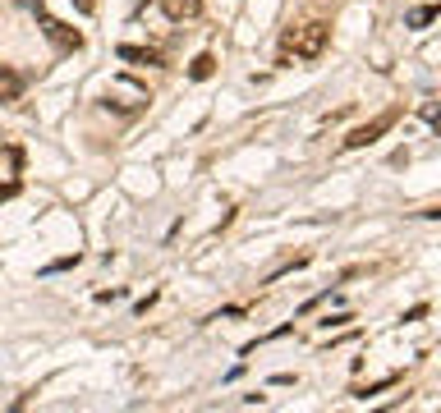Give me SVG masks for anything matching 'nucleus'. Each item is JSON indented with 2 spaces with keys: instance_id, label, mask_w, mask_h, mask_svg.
Masks as SVG:
<instances>
[{
  "instance_id": "nucleus-1",
  "label": "nucleus",
  "mask_w": 441,
  "mask_h": 413,
  "mask_svg": "<svg viewBox=\"0 0 441 413\" xmlns=\"http://www.w3.org/2000/svg\"><path fill=\"white\" fill-rule=\"evenodd\" d=\"M326 37H331V28L322 23V18H313V23H304V28H289L285 32V55H281V64H289V51L299 55V60H318L322 51H326Z\"/></svg>"
},
{
  "instance_id": "nucleus-2",
  "label": "nucleus",
  "mask_w": 441,
  "mask_h": 413,
  "mask_svg": "<svg viewBox=\"0 0 441 413\" xmlns=\"http://www.w3.org/2000/svg\"><path fill=\"white\" fill-rule=\"evenodd\" d=\"M28 5H32V14H37V28L46 32V42L56 46L60 55H74V51H83V32H78V28H69V23H60V18H51L42 0H28Z\"/></svg>"
},
{
  "instance_id": "nucleus-3",
  "label": "nucleus",
  "mask_w": 441,
  "mask_h": 413,
  "mask_svg": "<svg viewBox=\"0 0 441 413\" xmlns=\"http://www.w3.org/2000/svg\"><path fill=\"white\" fill-rule=\"evenodd\" d=\"M143 101H147V92L138 83H110L106 88V106H115V110H138Z\"/></svg>"
},
{
  "instance_id": "nucleus-4",
  "label": "nucleus",
  "mask_w": 441,
  "mask_h": 413,
  "mask_svg": "<svg viewBox=\"0 0 441 413\" xmlns=\"http://www.w3.org/2000/svg\"><path fill=\"white\" fill-rule=\"evenodd\" d=\"M391 124H396V110H386V115H377L372 124H359V129H354L350 138H345V147H368V142H377V138L386 134Z\"/></svg>"
},
{
  "instance_id": "nucleus-5",
  "label": "nucleus",
  "mask_w": 441,
  "mask_h": 413,
  "mask_svg": "<svg viewBox=\"0 0 441 413\" xmlns=\"http://www.w3.org/2000/svg\"><path fill=\"white\" fill-rule=\"evenodd\" d=\"M19 175H23V147L0 142V184H19Z\"/></svg>"
},
{
  "instance_id": "nucleus-6",
  "label": "nucleus",
  "mask_w": 441,
  "mask_h": 413,
  "mask_svg": "<svg viewBox=\"0 0 441 413\" xmlns=\"http://www.w3.org/2000/svg\"><path fill=\"white\" fill-rule=\"evenodd\" d=\"M161 10H166V18L184 23V18H198L202 14V0H161Z\"/></svg>"
},
{
  "instance_id": "nucleus-7",
  "label": "nucleus",
  "mask_w": 441,
  "mask_h": 413,
  "mask_svg": "<svg viewBox=\"0 0 441 413\" xmlns=\"http://www.w3.org/2000/svg\"><path fill=\"white\" fill-rule=\"evenodd\" d=\"M115 55H120V60H129V64H161V51H147V46H129V42H124Z\"/></svg>"
},
{
  "instance_id": "nucleus-8",
  "label": "nucleus",
  "mask_w": 441,
  "mask_h": 413,
  "mask_svg": "<svg viewBox=\"0 0 441 413\" xmlns=\"http://www.w3.org/2000/svg\"><path fill=\"white\" fill-rule=\"evenodd\" d=\"M437 18H441V5H418V10L405 14V28H427V23H437Z\"/></svg>"
},
{
  "instance_id": "nucleus-9",
  "label": "nucleus",
  "mask_w": 441,
  "mask_h": 413,
  "mask_svg": "<svg viewBox=\"0 0 441 413\" xmlns=\"http://www.w3.org/2000/svg\"><path fill=\"white\" fill-rule=\"evenodd\" d=\"M19 92H23V78H19V74H10V69L0 64V101H14Z\"/></svg>"
},
{
  "instance_id": "nucleus-10",
  "label": "nucleus",
  "mask_w": 441,
  "mask_h": 413,
  "mask_svg": "<svg viewBox=\"0 0 441 413\" xmlns=\"http://www.w3.org/2000/svg\"><path fill=\"white\" fill-rule=\"evenodd\" d=\"M212 74H216V60H212V55H207V51H202L198 60L189 64V78H193V83H207V78H212Z\"/></svg>"
},
{
  "instance_id": "nucleus-11",
  "label": "nucleus",
  "mask_w": 441,
  "mask_h": 413,
  "mask_svg": "<svg viewBox=\"0 0 441 413\" xmlns=\"http://www.w3.org/2000/svg\"><path fill=\"white\" fill-rule=\"evenodd\" d=\"M418 115H423V120L441 134V101H423V106H418Z\"/></svg>"
},
{
  "instance_id": "nucleus-12",
  "label": "nucleus",
  "mask_w": 441,
  "mask_h": 413,
  "mask_svg": "<svg viewBox=\"0 0 441 413\" xmlns=\"http://www.w3.org/2000/svg\"><path fill=\"white\" fill-rule=\"evenodd\" d=\"M69 266H78V253H74V258H56V262H46V266H42V275H56V271H69Z\"/></svg>"
},
{
  "instance_id": "nucleus-13",
  "label": "nucleus",
  "mask_w": 441,
  "mask_h": 413,
  "mask_svg": "<svg viewBox=\"0 0 441 413\" xmlns=\"http://www.w3.org/2000/svg\"><path fill=\"white\" fill-rule=\"evenodd\" d=\"M418 317H427V303H418V308H409V312H405V317H400V321H418Z\"/></svg>"
},
{
  "instance_id": "nucleus-14",
  "label": "nucleus",
  "mask_w": 441,
  "mask_h": 413,
  "mask_svg": "<svg viewBox=\"0 0 441 413\" xmlns=\"http://www.w3.org/2000/svg\"><path fill=\"white\" fill-rule=\"evenodd\" d=\"M74 10L78 14H97V0H74Z\"/></svg>"
},
{
  "instance_id": "nucleus-15",
  "label": "nucleus",
  "mask_w": 441,
  "mask_h": 413,
  "mask_svg": "<svg viewBox=\"0 0 441 413\" xmlns=\"http://www.w3.org/2000/svg\"><path fill=\"white\" fill-rule=\"evenodd\" d=\"M19 193V184H0V202H10Z\"/></svg>"
}]
</instances>
